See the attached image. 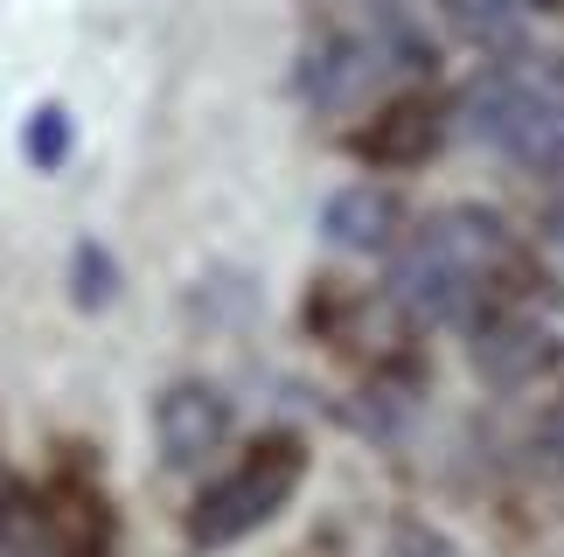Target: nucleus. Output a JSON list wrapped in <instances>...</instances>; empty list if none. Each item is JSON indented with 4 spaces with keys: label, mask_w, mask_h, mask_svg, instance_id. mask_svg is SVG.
Wrapping results in <instances>:
<instances>
[{
    "label": "nucleus",
    "mask_w": 564,
    "mask_h": 557,
    "mask_svg": "<svg viewBox=\"0 0 564 557\" xmlns=\"http://www.w3.org/2000/svg\"><path fill=\"white\" fill-rule=\"evenodd\" d=\"M516 278H523V251H516L509 223L481 203H453L398 244L390 299H398L411 320L474 328L481 314L509 307L502 293H516Z\"/></svg>",
    "instance_id": "nucleus-1"
},
{
    "label": "nucleus",
    "mask_w": 564,
    "mask_h": 557,
    "mask_svg": "<svg viewBox=\"0 0 564 557\" xmlns=\"http://www.w3.org/2000/svg\"><path fill=\"white\" fill-rule=\"evenodd\" d=\"M460 119L474 140L509 154L530 175H564V56L495 63L460 91Z\"/></svg>",
    "instance_id": "nucleus-2"
},
{
    "label": "nucleus",
    "mask_w": 564,
    "mask_h": 557,
    "mask_svg": "<svg viewBox=\"0 0 564 557\" xmlns=\"http://www.w3.org/2000/svg\"><path fill=\"white\" fill-rule=\"evenodd\" d=\"M300 481H307V446L293 433H272L258 439L245 460L230 467V474H216L203 495L188 509V544L195 550H230L258 537L265 523H279L300 495Z\"/></svg>",
    "instance_id": "nucleus-3"
},
{
    "label": "nucleus",
    "mask_w": 564,
    "mask_h": 557,
    "mask_svg": "<svg viewBox=\"0 0 564 557\" xmlns=\"http://www.w3.org/2000/svg\"><path fill=\"white\" fill-rule=\"evenodd\" d=\"M383 70H432V42H419L404 21H383V29H341L328 42H314L300 56V98L307 105H356Z\"/></svg>",
    "instance_id": "nucleus-4"
},
{
    "label": "nucleus",
    "mask_w": 564,
    "mask_h": 557,
    "mask_svg": "<svg viewBox=\"0 0 564 557\" xmlns=\"http://www.w3.org/2000/svg\"><path fill=\"white\" fill-rule=\"evenodd\" d=\"M230 397L216 391V383L203 376H182V383H167V391L154 397V439H161V460L167 467H203L216 446L230 439Z\"/></svg>",
    "instance_id": "nucleus-5"
},
{
    "label": "nucleus",
    "mask_w": 564,
    "mask_h": 557,
    "mask_svg": "<svg viewBox=\"0 0 564 557\" xmlns=\"http://www.w3.org/2000/svg\"><path fill=\"white\" fill-rule=\"evenodd\" d=\"M474 370L502 391H523V383L557 370V335L544 320H530L523 307H495L474 320Z\"/></svg>",
    "instance_id": "nucleus-6"
},
{
    "label": "nucleus",
    "mask_w": 564,
    "mask_h": 557,
    "mask_svg": "<svg viewBox=\"0 0 564 557\" xmlns=\"http://www.w3.org/2000/svg\"><path fill=\"white\" fill-rule=\"evenodd\" d=\"M398 230H404V196L383 188V182H349V188L328 196V209H321V238L335 251H362V259L390 251Z\"/></svg>",
    "instance_id": "nucleus-7"
},
{
    "label": "nucleus",
    "mask_w": 564,
    "mask_h": 557,
    "mask_svg": "<svg viewBox=\"0 0 564 557\" xmlns=\"http://www.w3.org/2000/svg\"><path fill=\"white\" fill-rule=\"evenodd\" d=\"M440 133H446L440 105L398 98V105H383V112L356 133V154L370 161V167H411V161H425L432 146H440Z\"/></svg>",
    "instance_id": "nucleus-8"
},
{
    "label": "nucleus",
    "mask_w": 564,
    "mask_h": 557,
    "mask_svg": "<svg viewBox=\"0 0 564 557\" xmlns=\"http://www.w3.org/2000/svg\"><path fill=\"white\" fill-rule=\"evenodd\" d=\"M446 21L460 29L467 42H481V50H502V42H516V29H523L530 0H440Z\"/></svg>",
    "instance_id": "nucleus-9"
},
{
    "label": "nucleus",
    "mask_w": 564,
    "mask_h": 557,
    "mask_svg": "<svg viewBox=\"0 0 564 557\" xmlns=\"http://www.w3.org/2000/svg\"><path fill=\"white\" fill-rule=\"evenodd\" d=\"M70 146H77V125H70V112H63V105H35L29 112V125H21V154H29L42 175H50V167H63L70 161Z\"/></svg>",
    "instance_id": "nucleus-10"
},
{
    "label": "nucleus",
    "mask_w": 564,
    "mask_h": 557,
    "mask_svg": "<svg viewBox=\"0 0 564 557\" xmlns=\"http://www.w3.org/2000/svg\"><path fill=\"white\" fill-rule=\"evenodd\" d=\"M70 293H77V307H105V299L119 293V265H112V251L84 238L70 251Z\"/></svg>",
    "instance_id": "nucleus-11"
},
{
    "label": "nucleus",
    "mask_w": 564,
    "mask_h": 557,
    "mask_svg": "<svg viewBox=\"0 0 564 557\" xmlns=\"http://www.w3.org/2000/svg\"><path fill=\"white\" fill-rule=\"evenodd\" d=\"M383 557H467V550L453 544L440 523H419V516H404V523H390Z\"/></svg>",
    "instance_id": "nucleus-12"
},
{
    "label": "nucleus",
    "mask_w": 564,
    "mask_h": 557,
    "mask_svg": "<svg viewBox=\"0 0 564 557\" xmlns=\"http://www.w3.org/2000/svg\"><path fill=\"white\" fill-rule=\"evenodd\" d=\"M551 454H557V467H564V404H557V418H551Z\"/></svg>",
    "instance_id": "nucleus-13"
},
{
    "label": "nucleus",
    "mask_w": 564,
    "mask_h": 557,
    "mask_svg": "<svg viewBox=\"0 0 564 557\" xmlns=\"http://www.w3.org/2000/svg\"><path fill=\"white\" fill-rule=\"evenodd\" d=\"M551 244H557V251H564V203H557V209H551Z\"/></svg>",
    "instance_id": "nucleus-14"
},
{
    "label": "nucleus",
    "mask_w": 564,
    "mask_h": 557,
    "mask_svg": "<svg viewBox=\"0 0 564 557\" xmlns=\"http://www.w3.org/2000/svg\"><path fill=\"white\" fill-rule=\"evenodd\" d=\"M536 8H544V0H536Z\"/></svg>",
    "instance_id": "nucleus-15"
}]
</instances>
